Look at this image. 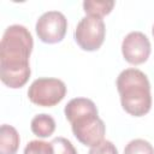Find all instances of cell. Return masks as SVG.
I'll list each match as a JSON object with an SVG mask.
<instances>
[{
    "label": "cell",
    "instance_id": "cell-9",
    "mask_svg": "<svg viewBox=\"0 0 154 154\" xmlns=\"http://www.w3.org/2000/svg\"><path fill=\"white\" fill-rule=\"evenodd\" d=\"M30 128L34 135H36L37 137H49L51 135H53L54 130H55V120L53 119L52 116L46 114V113H41L35 116L31 119L30 123Z\"/></svg>",
    "mask_w": 154,
    "mask_h": 154
},
{
    "label": "cell",
    "instance_id": "cell-3",
    "mask_svg": "<svg viewBox=\"0 0 154 154\" xmlns=\"http://www.w3.org/2000/svg\"><path fill=\"white\" fill-rule=\"evenodd\" d=\"M117 90L123 109L134 117H142L150 111V83L144 72L138 69L123 70L117 77Z\"/></svg>",
    "mask_w": 154,
    "mask_h": 154
},
{
    "label": "cell",
    "instance_id": "cell-12",
    "mask_svg": "<svg viewBox=\"0 0 154 154\" xmlns=\"http://www.w3.org/2000/svg\"><path fill=\"white\" fill-rule=\"evenodd\" d=\"M23 154H53V147L51 142L34 140L25 146Z\"/></svg>",
    "mask_w": 154,
    "mask_h": 154
},
{
    "label": "cell",
    "instance_id": "cell-6",
    "mask_svg": "<svg viewBox=\"0 0 154 154\" xmlns=\"http://www.w3.org/2000/svg\"><path fill=\"white\" fill-rule=\"evenodd\" d=\"M67 29V19L59 11L45 12L36 22L35 30L38 38L45 43L60 42Z\"/></svg>",
    "mask_w": 154,
    "mask_h": 154
},
{
    "label": "cell",
    "instance_id": "cell-4",
    "mask_svg": "<svg viewBox=\"0 0 154 154\" xmlns=\"http://www.w3.org/2000/svg\"><path fill=\"white\" fill-rule=\"evenodd\" d=\"M66 95V85L58 78H37L29 89V100L41 107H53L58 105Z\"/></svg>",
    "mask_w": 154,
    "mask_h": 154
},
{
    "label": "cell",
    "instance_id": "cell-5",
    "mask_svg": "<svg viewBox=\"0 0 154 154\" xmlns=\"http://www.w3.org/2000/svg\"><path fill=\"white\" fill-rule=\"evenodd\" d=\"M105 34L106 26L102 18L85 16L76 26L75 40L83 51L94 52L102 46L105 41Z\"/></svg>",
    "mask_w": 154,
    "mask_h": 154
},
{
    "label": "cell",
    "instance_id": "cell-11",
    "mask_svg": "<svg viewBox=\"0 0 154 154\" xmlns=\"http://www.w3.org/2000/svg\"><path fill=\"white\" fill-rule=\"evenodd\" d=\"M124 154H154V148L148 141L136 138L125 146Z\"/></svg>",
    "mask_w": 154,
    "mask_h": 154
},
{
    "label": "cell",
    "instance_id": "cell-10",
    "mask_svg": "<svg viewBox=\"0 0 154 154\" xmlns=\"http://www.w3.org/2000/svg\"><path fill=\"white\" fill-rule=\"evenodd\" d=\"M114 7V1H100V0H87L83 2V10L87 16H94L102 18L111 13Z\"/></svg>",
    "mask_w": 154,
    "mask_h": 154
},
{
    "label": "cell",
    "instance_id": "cell-8",
    "mask_svg": "<svg viewBox=\"0 0 154 154\" xmlns=\"http://www.w3.org/2000/svg\"><path fill=\"white\" fill-rule=\"evenodd\" d=\"M18 131L7 124H2L0 128V154H16L19 148Z\"/></svg>",
    "mask_w": 154,
    "mask_h": 154
},
{
    "label": "cell",
    "instance_id": "cell-13",
    "mask_svg": "<svg viewBox=\"0 0 154 154\" xmlns=\"http://www.w3.org/2000/svg\"><path fill=\"white\" fill-rule=\"evenodd\" d=\"M53 154H77L73 144L65 137H55L52 140Z\"/></svg>",
    "mask_w": 154,
    "mask_h": 154
},
{
    "label": "cell",
    "instance_id": "cell-2",
    "mask_svg": "<svg viewBox=\"0 0 154 154\" xmlns=\"http://www.w3.org/2000/svg\"><path fill=\"white\" fill-rule=\"evenodd\" d=\"M71 124L75 137L84 146L94 147L103 141L106 126L99 118L96 105L87 97H76L67 102L64 109Z\"/></svg>",
    "mask_w": 154,
    "mask_h": 154
},
{
    "label": "cell",
    "instance_id": "cell-15",
    "mask_svg": "<svg viewBox=\"0 0 154 154\" xmlns=\"http://www.w3.org/2000/svg\"><path fill=\"white\" fill-rule=\"evenodd\" d=\"M152 34H153V36H154V25H153V29H152Z\"/></svg>",
    "mask_w": 154,
    "mask_h": 154
},
{
    "label": "cell",
    "instance_id": "cell-7",
    "mask_svg": "<svg viewBox=\"0 0 154 154\" xmlns=\"http://www.w3.org/2000/svg\"><path fill=\"white\" fill-rule=\"evenodd\" d=\"M122 54L131 65L146 63L150 55L149 38L141 31L129 32L122 42Z\"/></svg>",
    "mask_w": 154,
    "mask_h": 154
},
{
    "label": "cell",
    "instance_id": "cell-1",
    "mask_svg": "<svg viewBox=\"0 0 154 154\" xmlns=\"http://www.w3.org/2000/svg\"><path fill=\"white\" fill-rule=\"evenodd\" d=\"M32 47V36L25 26L14 24L5 30L0 42V79L8 88H22L29 81Z\"/></svg>",
    "mask_w": 154,
    "mask_h": 154
},
{
    "label": "cell",
    "instance_id": "cell-14",
    "mask_svg": "<svg viewBox=\"0 0 154 154\" xmlns=\"http://www.w3.org/2000/svg\"><path fill=\"white\" fill-rule=\"evenodd\" d=\"M88 154H118V150L111 141L103 140L99 144L91 147Z\"/></svg>",
    "mask_w": 154,
    "mask_h": 154
}]
</instances>
